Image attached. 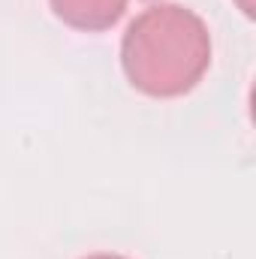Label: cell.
<instances>
[{"mask_svg": "<svg viewBox=\"0 0 256 259\" xmlns=\"http://www.w3.org/2000/svg\"><path fill=\"white\" fill-rule=\"evenodd\" d=\"M238 6H241V12L244 15H253V0H235Z\"/></svg>", "mask_w": 256, "mask_h": 259, "instance_id": "3957f363", "label": "cell"}, {"mask_svg": "<svg viewBox=\"0 0 256 259\" xmlns=\"http://www.w3.org/2000/svg\"><path fill=\"white\" fill-rule=\"evenodd\" d=\"M49 6L66 27L81 33H103L124 18L130 0H49Z\"/></svg>", "mask_w": 256, "mask_h": 259, "instance_id": "7a4b0ae2", "label": "cell"}, {"mask_svg": "<svg viewBox=\"0 0 256 259\" xmlns=\"http://www.w3.org/2000/svg\"><path fill=\"white\" fill-rule=\"evenodd\" d=\"M84 259H127V256H121V253H91Z\"/></svg>", "mask_w": 256, "mask_h": 259, "instance_id": "277c9868", "label": "cell"}, {"mask_svg": "<svg viewBox=\"0 0 256 259\" xmlns=\"http://www.w3.org/2000/svg\"><path fill=\"white\" fill-rule=\"evenodd\" d=\"M211 30L184 3H154L130 21L121 39V69L145 97L190 94L211 66Z\"/></svg>", "mask_w": 256, "mask_h": 259, "instance_id": "6da1fadb", "label": "cell"}]
</instances>
